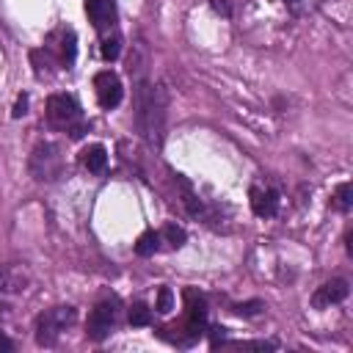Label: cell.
<instances>
[{"label":"cell","instance_id":"23","mask_svg":"<svg viewBox=\"0 0 353 353\" xmlns=\"http://www.w3.org/2000/svg\"><path fill=\"white\" fill-rule=\"evenodd\" d=\"M0 350H14V345H11V339H6V336H0Z\"/></svg>","mask_w":353,"mask_h":353},{"label":"cell","instance_id":"9","mask_svg":"<svg viewBox=\"0 0 353 353\" xmlns=\"http://www.w3.org/2000/svg\"><path fill=\"white\" fill-rule=\"evenodd\" d=\"M248 201H251L254 215H259V218H273L279 212V193L270 188H251Z\"/></svg>","mask_w":353,"mask_h":353},{"label":"cell","instance_id":"11","mask_svg":"<svg viewBox=\"0 0 353 353\" xmlns=\"http://www.w3.org/2000/svg\"><path fill=\"white\" fill-rule=\"evenodd\" d=\"M88 19L97 30H108L116 22V3L113 0H91L88 3Z\"/></svg>","mask_w":353,"mask_h":353},{"label":"cell","instance_id":"14","mask_svg":"<svg viewBox=\"0 0 353 353\" xmlns=\"http://www.w3.org/2000/svg\"><path fill=\"white\" fill-rule=\"evenodd\" d=\"M331 204H334V210H339V212H347V210L353 207V188H350V182H342V185L336 188Z\"/></svg>","mask_w":353,"mask_h":353},{"label":"cell","instance_id":"21","mask_svg":"<svg viewBox=\"0 0 353 353\" xmlns=\"http://www.w3.org/2000/svg\"><path fill=\"white\" fill-rule=\"evenodd\" d=\"M25 113H28V94H19V97H17V102H14L11 116H14V119H19V116H25Z\"/></svg>","mask_w":353,"mask_h":353},{"label":"cell","instance_id":"7","mask_svg":"<svg viewBox=\"0 0 353 353\" xmlns=\"http://www.w3.org/2000/svg\"><path fill=\"white\" fill-rule=\"evenodd\" d=\"M30 276H28V268L19 265V262H8V265H0V295H11V292H22L28 287Z\"/></svg>","mask_w":353,"mask_h":353},{"label":"cell","instance_id":"19","mask_svg":"<svg viewBox=\"0 0 353 353\" xmlns=\"http://www.w3.org/2000/svg\"><path fill=\"white\" fill-rule=\"evenodd\" d=\"M154 309H157L160 314H168V312L174 309V295H171V290H168V287H160V290H157Z\"/></svg>","mask_w":353,"mask_h":353},{"label":"cell","instance_id":"15","mask_svg":"<svg viewBox=\"0 0 353 353\" xmlns=\"http://www.w3.org/2000/svg\"><path fill=\"white\" fill-rule=\"evenodd\" d=\"M160 240H165L171 248H182V245H185V240H188V234H185V229H182V226H176V223H168V226L163 229Z\"/></svg>","mask_w":353,"mask_h":353},{"label":"cell","instance_id":"22","mask_svg":"<svg viewBox=\"0 0 353 353\" xmlns=\"http://www.w3.org/2000/svg\"><path fill=\"white\" fill-rule=\"evenodd\" d=\"M210 6H212V11H215V14H221V17H229V14H232L229 0H210Z\"/></svg>","mask_w":353,"mask_h":353},{"label":"cell","instance_id":"18","mask_svg":"<svg viewBox=\"0 0 353 353\" xmlns=\"http://www.w3.org/2000/svg\"><path fill=\"white\" fill-rule=\"evenodd\" d=\"M119 52H121V39L113 33V36H105L102 39V58L105 61H113V58H119Z\"/></svg>","mask_w":353,"mask_h":353},{"label":"cell","instance_id":"5","mask_svg":"<svg viewBox=\"0 0 353 353\" xmlns=\"http://www.w3.org/2000/svg\"><path fill=\"white\" fill-rule=\"evenodd\" d=\"M47 119H50V124H55L61 130H69L80 119V105L69 94H52L47 99Z\"/></svg>","mask_w":353,"mask_h":353},{"label":"cell","instance_id":"8","mask_svg":"<svg viewBox=\"0 0 353 353\" xmlns=\"http://www.w3.org/2000/svg\"><path fill=\"white\" fill-rule=\"evenodd\" d=\"M204 320H207V306H204V301L196 298V292H188V314H185L188 342H193L196 336H201V331H204Z\"/></svg>","mask_w":353,"mask_h":353},{"label":"cell","instance_id":"4","mask_svg":"<svg viewBox=\"0 0 353 353\" xmlns=\"http://www.w3.org/2000/svg\"><path fill=\"white\" fill-rule=\"evenodd\" d=\"M116 320H119V303H116V301H102V303H97V306L91 309V314H88V323H85L88 339H94V342L105 339V336L110 334V328L116 325Z\"/></svg>","mask_w":353,"mask_h":353},{"label":"cell","instance_id":"2","mask_svg":"<svg viewBox=\"0 0 353 353\" xmlns=\"http://www.w3.org/2000/svg\"><path fill=\"white\" fill-rule=\"evenodd\" d=\"M77 312L72 306H52L36 320V339L39 345H55V339L74 323Z\"/></svg>","mask_w":353,"mask_h":353},{"label":"cell","instance_id":"13","mask_svg":"<svg viewBox=\"0 0 353 353\" xmlns=\"http://www.w3.org/2000/svg\"><path fill=\"white\" fill-rule=\"evenodd\" d=\"M157 248H160V234H157V232H143V234L135 240V254H138V256H152Z\"/></svg>","mask_w":353,"mask_h":353},{"label":"cell","instance_id":"10","mask_svg":"<svg viewBox=\"0 0 353 353\" xmlns=\"http://www.w3.org/2000/svg\"><path fill=\"white\" fill-rule=\"evenodd\" d=\"M347 292H350V287H347L345 279H331V281H325L323 287H317V292L312 295V303H314L317 309H323V306H331V303L345 301Z\"/></svg>","mask_w":353,"mask_h":353},{"label":"cell","instance_id":"6","mask_svg":"<svg viewBox=\"0 0 353 353\" xmlns=\"http://www.w3.org/2000/svg\"><path fill=\"white\" fill-rule=\"evenodd\" d=\"M94 91H97V99H99L102 108H116L121 102V94H124L119 74L108 72V69L94 74Z\"/></svg>","mask_w":353,"mask_h":353},{"label":"cell","instance_id":"1","mask_svg":"<svg viewBox=\"0 0 353 353\" xmlns=\"http://www.w3.org/2000/svg\"><path fill=\"white\" fill-rule=\"evenodd\" d=\"M163 119H165V97L160 91V85L152 83H138V110H135V121L141 135L146 138V143H160L163 138Z\"/></svg>","mask_w":353,"mask_h":353},{"label":"cell","instance_id":"12","mask_svg":"<svg viewBox=\"0 0 353 353\" xmlns=\"http://www.w3.org/2000/svg\"><path fill=\"white\" fill-rule=\"evenodd\" d=\"M80 163H83V168H88L91 174H102L105 165H108V152H105V146H102V143L85 146L83 154H80Z\"/></svg>","mask_w":353,"mask_h":353},{"label":"cell","instance_id":"3","mask_svg":"<svg viewBox=\"0 0 353 353\" xmlns=\"http://www.w3.org/2000/svg\"><path fill=\"white\" fill-rule=\"evenodd\" d=\"M61 168H63V152L58 143L52 141H44L33 149L30 154V174L39 179V182H50L55 176H61Z\"/></svg>","mask_w":353,"mask_h":353},{"label":"cell","instance_id":"16","mask_svg":"<svg viewBox=\"0 0 353 353\" xmlns=\"http://www.w3.org/2000/svg\"><path fill=\"white\" fill-rule=\"evenodd\" d=\"M61 61H63V66H69L74 61V33L72 30H61Z\"/></svg>","mask_w":353,"mask_h":353},{"label":"cell","instance_id":"17","mask_svg":"<svg viewBox=\"0 0 353 353\" xmlns=\"http://www.w3.org/2000/svg\"><path fill=\"white\" fill-rule=\"evenodd\" d=\"M149 320H152V309L146 303L130 306V325H149Z\"/></svg>","mask_w":353,"mask_h":353},{"label":"cell","instance_id":"20","mask_svg":"<svg viewBox=\"0 0 353 353\" xmlns=\"http://www.w3.org/2000/svg\"><path fill=\"white\" fill-rule=\"evenodd\" d=\"M262 309H265L262 301H248V303H237V306H234V312L243 314V317H254V314H259Z\"/></svg>","mask_w":353,"mask_h":353}]
</instances>
